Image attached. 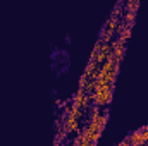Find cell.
I'll return each instance as SVG.
<instances>
[{"label":"cell","instance_id":"6da1fadb","mask_svg":"<svg viewBox=\"0 0 148 146\" xmlns=\"http://www.w3.org/2000/svg\"><path fill=\"white\" fill-rule=\"evenodd\" d=\"M73 105H74V107H77V108H81L83 112H84V110L91 105V100H90L88 93L84 91V88H77V91L74 93Z\"/></svg>","mask_w":148,"mask_h":146},{"label":"cell","instance_id":"7a4b0ae2","mask_svg":"<svg viewBox=\"0 0 148 146\" xmlns=\"http://www.w3.org/2000/svg\"><path fill=\"white\" fill-rule=\"evenodd\" d=\"M138 7H140L138 0H127V2H124V10H127V12H136Z\"/></svg>","mask_w":148,"mask_h":146},{"label":"cell","instance_id":"3957f363","mask_svg":"<svg viewBox=\"0 0 148 146\" xmlns=\"http://www.w3.org/2000/svg\"><path fill=\"white\" fill-rule=\"evenodd\" d=\"M117 146H129V143H127L126 139H122V141H121V143H119Z\"/></svg>","mask_w":148,"mask_h":146}]
</instances>
